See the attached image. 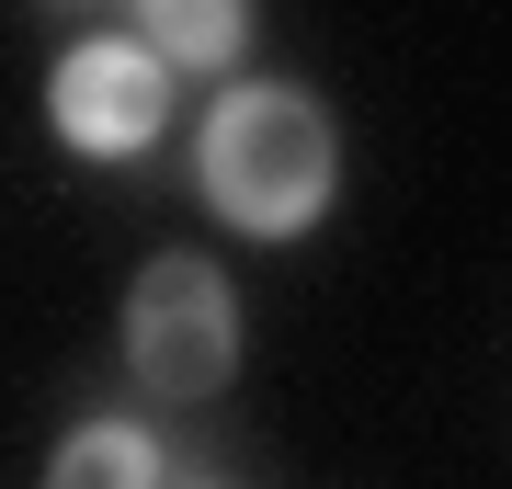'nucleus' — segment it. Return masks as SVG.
<instances>
[{
	"mask_svg": "<svg viewBox=\"0 0 512 489\" xmlns=\"http://www.w3.org/2000/svg\"><path fill=\"white\" fill-rule=\"evenodd\" d=\"M194 182H205V205H217L239 239H296V228L330 217V194H342V137H330V114L296 80H239V91L205 103Z\"/></svg>",
	"mask_w": 512,
	"mask_h": 489,
	"instance_id": "nucleus-1",
	"label": "nucleus"
},
{
	"mask_svg": "<svg viewBox=\"0 0 512 489\" xmlns=\"http://www.w3.org/2000/svg\"><path fill=\"white\" fill-rule=\"evenodd\" d=\"M126 376L148 399H217L239 376V296H228L217 262L160 251L126 285Z\"/></svg>",
	"mask_w": 512,
	"mask_h": 489,
	"instance_id": "nucleus-2",
	"label": "nucleus"
},
{
	"mask_svg": "<svg viewBox=\"0 0 512 489\" xmlns=\"http://www.w3.org/2000/svg\"><path fill=\"white\" fill-rule=\"evenodd\" d=\"M46 126L69 137L80 160H137V148L171 126V57L148 35H80L46 69Z\"/></svg>",
	"mask_w": 512,
	"mask_h": 489,
	"instance_id": "nucleus-3",
	"label": "nucleus"
},
{
	"mask_svg": "<svg viewBox=\"0 0 512 489\" xmlns=\"http://www.w3.org/2000/svg\"><path fill=\"white\" fill-rule=\"evenodd\" d=\"M137 35L171 57V69H228L251 46V0H137Z\"/></svg>",
	"mask_w": 512,
	"mask_h": 489,
	"instance_id": "nucleus-4",
	"label": "nucleus"
},
{
	"mask_svg": "<svg viewBox=\"0 0 512 489\" xmlns=\"http://www.w3.org/2000/svg\"><path fill=\"white\" fill-rule=\"evenodd\" d=\"M46 478L57 489H148V478H171V455H160V433H137V421H80L69 444L46 455Z\"/></svg>",
	"mask_w": 512,
	"mask_h": 489,
	"instance_id": "nucleus-5",
	"label": "nucleus"
}]
</instances>
